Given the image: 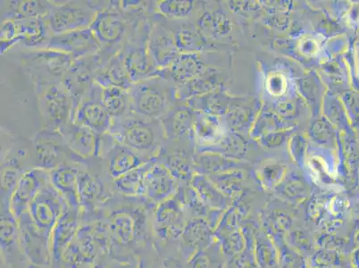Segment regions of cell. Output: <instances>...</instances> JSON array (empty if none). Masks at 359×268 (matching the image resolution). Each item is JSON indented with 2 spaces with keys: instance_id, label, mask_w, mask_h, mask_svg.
<instances>
[{
  "instance_id": "cell-38",
  "label": "cell",
  "mask_w": 359,
  "mask_h": 268,
  "mask_svg": "<svg viewBox=\"0 0 359 268\" xmlns=\"http://www.w3.org/2000/svg\"><path fill=\"white\" fill-rule=\"evenodd\" d=\"M250 109H237L234 110L233 113L230 114L229 120L231 126L235 128H240L249 122L250 117Z\"/></svg>"
},
{
  "instance_id": "cell-20",
  "label": "cell",
  "mask_w": 359,
  "mask_h": 268,
  "mask_svg": "<svg viewBox=\"0 0 359 268\" xmlns=\"http://www.w3.org/2000/svg\"><path fill=\"white\" fill-rule=\"evenodd\" d=\"M176 179L165 166L156 162L146 175L143 185V197L158 206L174 197L176 192Z\"/></svg>"
},
{
  "instance_id": "cell-36",
  "label": "cell",
  "mask_w": 359,
  "mask_h": 268,
  "mask_svg": "<svg viewBox=\"0 0 359 268\" xmlns=\"http://www.w3.org/2000/svg\"><path fill=\"white\" fill-rule=\"evenodd\" d=\"M19 44L18 39V26L14 21L1 22L0 30V53L5 55L15 46Z\"/></svg>"
},
{
  "instance_id": "cell-34",
  "label": "cell",
  "mask_w": 359,
  "mask_h": 268,
  "mask_svg": "<svg viewBox=\"0 0 359 268\" xmlns=\"http://www.w3.org/2000/svg\"><path fill=\"white\" fill-rule=\"evenodd\" d=\"M195 2L191 0H161L155 1L156 13L169 20H184L192 14Z\"/></svg>"
},
{
  "instance_id": "cell-11",
  "label": "cell",
  "mask_w": 359,
  "mask_h": 268,
  "mask_svg": "<svg viewBox=\"0 0 359 268\" xmlns=\"http://www.w3.org/2000/svg\"><path fill=\"white\" fill-rule=\"evenodd\" d=\"M101 94L102 88L93 83L78 104L72 122L86 126L104 135L109 133L112 117L104 106Z\"/></svg>"
},
{
  "instance_id": "cell-3",
  "label": "cell",
  "mask_w": 359,
  "mask_h": 268,
  "mask_svg": "<svg viewBox=\"0 0 359 268\" xmlns=\"http://www.w3.org/2000/svg\"><path fill=\"white\" fill-rule=\"evenodd\" d=\"M129 91L130 111L160 120L175 104L176 85L161 76L133 83Z\"/></svg>"
},
{
  "instance_id": "cell-35",
  "label": "cell",
  "mask_w": 359,
  "mask_h": 268,
  "mask_svg": "<svg viewBox=\"0 0 359 268\" xmlns=\"http://www.w3.org/2000/svg\"><path fill=\"white\" fill-rule=\"evenodd\" d=\"M218 122L212 114L196 112L194 135L200 142H210L217 137Z\"/></svg>"
},
{
  "instance_id": "cell-29",
  "label": "cell",
  "mask_w": 359,
  "mask_h": 268,
  "mask_svg": "<svg viewBox=\"0 0 359 268\" xmlns=\"http://www.w3.org/2000/svg\"><path fill=\"white\" fill-rule=\"evenodd\" d=\"M156 160L146 163L112 182V188L126 197H143V185L146 175L155 165Z\"/></svg>"
},
{
  "instance_id": "cell-19",
  "label": "cell",
  "mask_w": 359,
  "mask_h": 268,
  "mask_svg": "<svg viewBox=\"0 0 359 268\" xmlns=\"http://www.w3.org/2000/svg\"><path fill=\"white\" fill-rule=\"evenodd\" d=\"M79 209L68 207L52 231L50 239L52 262L58 267L62 257L79 230Z\"/></svg>"
},
{
  "instance_id": "cell-9",
  "label": "cell",
  "mask_w": 359,
  "mask_h": 268,
  "mask_svg": "<svg viewBox=\"0 0 359 268\" xmlns=\"http://www.w3.org/2000/svg\"><path fill=\"white\" fill-rule=\"evenodd\" d=\"M60 132L67 148L83 161L102 158L115 140L109 133L100 135L88 127L74 122L68 123Z\"/></svg>"
},
{
  "instance_id": "cell-30",
  "label": "cell",
  "mask_w": 359,
  "mask_h": 268,
  "mask_svg": "<svg viewBox=\"0 0 359 268\" xmlns=\"http://www.w3.org/2000/svg\"><path fill=\"white\" fill-rule=\"evenodd\" d=\"M162 18L174 34L175 43L180 53H197L198 51H203L207 48V41H205L207 39L201 34L198 29H194L185 25L174 27L168 24L166 18L163 16Z\"/></svg>"
},
{
  "instance_id": "cell-12",
  "label": "cell",
  "mask_w": 359,
  "mask_h": 268,
  "mask_svg": "<svg viewBox=\"0 0 359 268\" xmlns=\"http://www.w3.org/2000/svg\"><path fill=\"white\" fill-rule=\"evenodd\" d=\"M18 222L22 255L31 264L50 266L52 262L50 238L39 230L28 212L22 215Z\"/></svg>"
},
{
  "instance_id": "cell-37",
  "label": "cell",
  "mask_w": 359,
  "mask_h": 268,
  "mask_svg": "<svg viewBox=\"0 0 359 268\" xmlns=\"http://www.w3.org/2000/svg\"><path fill=\"white\" fill-rule=\"evenodd\" d=\"M312 134L316 140L327 142L331 139V127L325 121H318L312 128Z\"/></svg>"
},
{
  "instance_id": "cell-28",
  "label": "cell",
  "mask_w": 359,
  "mask_h": 268,
  "mask_svg": "<svg viewBox=\"0 0 359 268\" xmlns=\"http://www.w3.org/2000/svg\"><path fill=\"white\" fill-rule=\"evenodd\" d=\"M1 253L6 262L14 264L22 253L19 241L18 219L12 214L11 208H1Z\"/></svg>"
},
{
  "instance_id": "cell-32",
  "label": "cell",
  "mask_w": 359,
  "mask_h": 268,
  "mask_svg": "<svg viewBox=\"0 0 359 268\" xmlns=\"http://www.w3.org/2000/svg\"><path fill=\"white\" fill-rule=\"evenodd\" d=\"M101 99L113 119H119L130 112L129 91L121 87L102 88Z\"/></svg>"
},
{
  "instance_id": "cell-1",
  "label": "cell",
  "mask_w": 359,
  "mask_h": 268,
  "mask_svg": "<svg viewBox=\"0 0 359 268\" xmlns=\"http://www.w3.org/2000/svg\"><path fill=\"white\" fill-rule=\"evenodd\" d=\"M109 134L121 145L153 159H156L165 140L160 120L133 111L119 119H113Z\"/></svg>"
},
{
  "instance_id": "cell-27",
  "label": "cell",
  "mask_w": 359,
  "mask_h": 268,
  "mask_svg": "<svg viewBox=\"0 0 359 268\" xmlns=\"http://www.w3.org/2000/svg\"><path fill=\"white\" fill-rule=\"evenodd\" d=\"M187 153L177 148L172 140H165L160 149L156 161L165 166L175 179L185 180L191 176V166Z\"/></svg>"
},
{
  "instance_id": "cell-21",
  "label": "cell",
  "mask_w": 359,
  "mask_h": 268,
  "mask_svg": "<svg viewBox=\"0 0 359 268\" xmlns=\"http://www.w3.org/2000/svg\"><path fill=\"white\" fill-rule=\"evenodd\" d=\"M84 162H67L50 172L51 185L60 192L71 208L79 210L81 208L78 198V175Z\"/></svg>"
},
{
  "instance_id": "cell-26",
  "label": "cell",
  "mask_w": 359,
  "mask_h": 268,
  "mask_svg": "<svg viewBox=\"0 0 359 268\" xmlns=\"http://www.w3.org/2000/svg\"><path fill=\"white\" fill-rule=\"evenodd\" d=\"M93 81L101 88L116 86L130 89L133 83L123 63L121 51L101 65L94 75Z\"/></svg>"
},
{
  "instance_id": "cell-22",
  "label": "cell",
  "mask_w": 359,
  "mask_h": 268,
  "mask_svg": "<svg viewBox=\"0 0 359 268\" xmlns=\"http://www.w3.org/2000/svg\"><path fill=\"white\" fill-rule=\"evenodd\" d=\"M55 5L57 2L44 0L1 1V22H18L25 19L46 18Z\"/></svg>"
},
{
  "instance_id": "cell-2",
  "label": "cell",
  "mask_w": 359,
  "mask_h": 268,
  "mask_svg": "<svg viewBox=\"0 0 359 268\" xmlns=\"http://www.w3.org/2000/svg\"><path fill=\"white\" fill-rule=\"evenodd\" d=\"M43 129L60 130L72 122L75 102L63 81H42L34 83Z\"/></svg>"
},
{
  "instance_id": "cell-33",
  "label": "cell",
  "mask_w": 359,
  "mask_h": 268,
  "mask_svg": "<svg viewBox=\"0 0 359 268\" xmlns=\"http://www.w3.org/2000/svg\"><path fill=\"white\" fill-rule=\"evenodd\" d=\"M198 29L204 37H223L231 30V22L220 11L205 12L198 21Z\"/></svg>"
},
{
  "instance_id": "cell-15",
  "label": "cell",
  "mask_w": 359,
  "mask_h": 268,
  "mask_svg": "<svg viewBox=\"0 0 359 268\" xmlns=\"http://www.w3.org/2000/svg\"><path fill=\"white\" fill-rule=\"evenodd\" d=\"M47 48L64 52L75 60H79L99 53L102 50V46L91 29L87 28L52 36Z\"/></svg>"
},
{
  "instance_id": "cell-4",
  "label": "cell",
  "mask_w": 359,
  "mask_h": 268,
  "mask_svg": "<svg viewBox=\"0 0 359 268\" xmlns=\"http://www.w3.org/2000/svg\"><path fill=\"white\" fill-rule=\"evenodd\" d=\"M152 15L140 19L133 25L121 48L123 63L133 83L159 76L160 71L150 57L149 51Z\"/></svg>"
},
{
  "instance_id": "cell-16",
  "label": "cell",
  "mask_w": 359,
  "mask_h": 268,
  "mask_svg": "<svg viewBox=\"0 0 359 268\" xmlns=\"http://www.w3.org/2000/svg\"><path fill=\"white\" fill-rule=\"evenodd\" d=\"M77 189L80 208L85 212L94 210L110 199L103 178L91 170L90 159L86 160L81 166L78 175Z\"/></svg>"
},
{
  "instance_id": "cell-5",
  "label": "cell",
  "mask_w": 359,
  "mask_h": 268,
  "mask_svg": "<svg viewBox=\"0 0 359 268\" xmlns=\"http://www.w3.org/2000/svg\"><path fill=\"white\" fill-rule=\"evenodd\" d=\"M149 16H135L121 11L119 1H107L97 13L91 31L102 46V50L116 54L121 51L133 25Z\"/></svg>"
},
{
  "instance_id": "cell-18",
  "label": "cell",
  "mask_w": 359,
  "mask_h": 268,
  "mask_svg": "<svg viewBox=\"0 0 359 268\" xmlns=\"http://www.w3.org/2000/svg\"><path fill=\"white\" fill-rule=\"evenodd\" d=\"M186 103V102H185ZM196 111L186 105H174L160 119L165 140L182 142L194 138Z\"/></svg>"
},
{
  "instance_id": "cell-7",
  "label": "cell",
  "mask_w": 359,
  "mask_h": 268,
  "mask_svg": "<svg viewBox=\"0 0 359 268\" xmlns=\"http://www.w3.org/2000/svg\"><path fill=\"white\" fill-rule=\"evenodd\" d=\"M20 61L32 83L63 81L73 67L75 58L64 52L43 48L22 52Z\"/></svg>"
},
{
  "instance_id": "cell-13",
  "label": "cell",
  "mask_w": 359,
  "mask_h": 268,
  "mask_svg": "<svg viewBox=\"0 0 359 268\" xmlns=\"http://www.w3.org/2000/svg\"><path fill=\"white\" fill-rule=\"evenodd\" d=\"M152 22L149 51L156 68L161 72L171 67L181 53L176 46L174 34L165 24L162 16L155 12L152 15Z\"/></svg>"
},
{
  "instance_id": "cell-39",
  "label": "cell",
  "mask_w": 359,
  "mask_h": 268,
  "mask_svg": "<svg viewBox=\"0 0 359 268\" xmlns=\"http://www.w3.org/2000/svg\"><path fill=\"white\" fill-rule=\"evenodd\" d=\"M287 134L283 133H272L266 134L263 138V143L267 148H276L285 142Z\"/></svg>"
},
{
  "instance_id": "cell-17",
  "label": "cell",
  "mask_w": 359,
  "mask_h": 268,
  "mask_svg": "<svg viewBox=\"0 0 359 268\" xmlns=\"http://www.w3.org/2000/svg\"><path fill=\"white\" fill-rule=\"evenodd\" d=\"M101 159L103 160L107 175L112 182L132 170L156 160L121 145L116 140Z\"/></svg>"
},
{
  "instance_id": "cell-10",
  "label": "cell",
  "mask_w": 359,
  "mask_h": 268,
  "mask_svg": "<svg viewBox=\"0 0 359 268\" xmlns=\"http://www.w3.org/2000/svg\"><path fill=\"white\" fill-rule=\"evenodd\" d=\"M68 207L63 196L50 182L32 202L28 213L39 230L51 239L52 231Z\"/></svg>"
},
{
  "instance_id": "cell-6",
  "label": "cell",
  "mask_w": 359,
  "mask_h": 268,
  "mask_svg": "<svg viewBox=\"0 0 359 268\" xmlns=\"http://www.w3.org/2000/svg\"><path fill=\"white\" fill-rule=\"evenodd\" d=\"M106 2L83 0L60 2V4L57 2L45 18L53 35L83 30L90 27L97 13L104 8Z\"/></svg>"
},
{
  "instance_id": "cell-41",
  "label": "cell",
  "mask_w": 359,
  "mask_h": 268,
  "mask_svg": "<svg viewBox=\"0 0 359 268\" xmlns=\"http://www.w3.org/2000/svg\"><path fill=\"white\" fill-rule=\"evenodd\" d=\"M25 268H48V267L38 266V264H31L30 263Z\"/></svg>"
},
{
  "instance_id": "cell-25",
  "label": "cell",
  "mask_w": 359,
  "mask_h": 268,
  "mask_svg": "<svg viewBox=\"0 0 359 268\" xmlns=\"http://www.w3.org/2000/svg\"><path fill=\"white\" fill-rule=\"evenodd\" d=\"M205 73V65L197 53L180 54L174 64L160 72L159 76L177 85L194 79Z\"/></svg>"
},
{
  "instance_id": "cell-40",
  "label": "cell",
  "mask_w": 359,
  "mask_h": 268,
  "mask_svg": "<svg viewBox=\"0 0 359 268\" xmlns=\"http://www.w3.org/2000/svg\"><path fill=\"white\" fill-rule=\"evenodd\" d=\"M90 268H135L130 264L119 262H99L93 263Z\"/></svg>"
},
{
  "instance_id": "cell-8",
  "label": "cell",
  "mask_w": 359,
  "mask_h": 268,
  "mask_svg": "<svg viewBox=\"0 0 359 268\" xmlns=\"http://www.w3.org/2000/svg\"><path fill=\"white\" fill-rule=\"evenodd\" d=\"M32 168L51 172L65 163H83L67 148L60 130L42 128L31 139Z\"/></svg>"
},
{
  "instance_id": "cell-31",
  "label": "cell",
  "mask_w": 359,
  "mask_h": 268,
  "mask_svg": "<svg viewBox=\"0 0 359 268\" xmlns=\"http://www.w3.org/2000/svg\"><path fill=\"white\" fill-rule=\"evenodd\" d=\"M181 215V206L176 196L162 202L156 207V233L160 237H168L172 234V225Z\"/></svg>"
},
{
  "instance_id": "cell-23",
  "label": "cell",
  "mask_w": 359,
  "mask_h": 268,
  "mask_svg": "<svg viewBox=\"0 0 359 268\" xmlns=\"http://www.w3.org/2000/svg\"><path fill=\"white\" fill-rule=\"evenodd\" d=\"M130 208H121L109 215V231L111 237L122 246L133 244L138 236V212Z\"/></svg>"
},
{
  "instance_id": "cell-24",
  "label": "cell",
  "mask_w": 359,
  "mask_h": 268,
  "mask_svg": "<svg viewBox=\"0 0 359 268\" xmlns=\"http://www.w3.org/2000/svg\"><path fill=\"white\" fill-rule=\"evenodd\" d=\"M19 44L27 51L47 48L53 34L45 18L25 19L15 22Z\"/></svg>"
},
{
  "instance_id": "cell-14",
  "label": "cell",
  "mask_w": 359,
  "mask_h": 268,
  "mask_svg": "<svg viewBox=\"0 0 359 268\" xmlns=\"http://www.w3.org/2000/svg\"><path fill=\"white\" fill-rule=\"evenodd\" d=\"M50 182V173L40 168L28 170L22 176L11 199V210L16 219L28 212L32 202Z\"/></svg>"
}]
</instances>
